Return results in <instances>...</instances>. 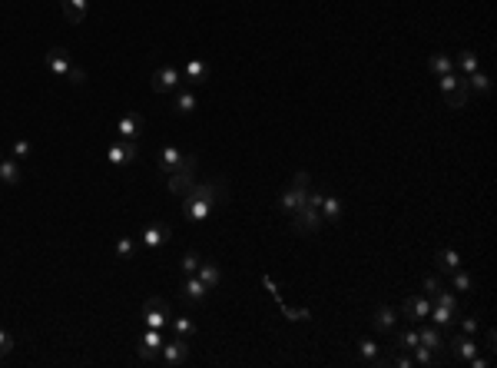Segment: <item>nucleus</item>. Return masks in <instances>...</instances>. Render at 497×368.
Returning a JSON list of instances; mask_svg holds the SVG:
<instances>
[{
    "label": "nucleus",
    "mask_w": 497,
    "mask_h": 368,
    "mask_svg": "<svg viewBox=\"0 0 497 368\" xmlns=\"http://www.w3.org/2000/svg\"><path fill=\"white\" fill-rule=\"evenodd\" d=\"M421 289H424V295H431V292L441 289V279L434 272H424V275H421Z\"/></svg>",
    "instance_id": "58836bf2"
},
{
    "label": "nucleus",
    "mask_w": 497,
    "mask_h": 368,
    "mask_svg": "<svg viewBox=\"0 0 497 368\" xmlns=\"http://www.w3.org/2000/svg\"><path fill=\"white\" fill-rule=\"evenodd\" d=\"M458 325H461V332H464V335H478L481 319H478V315H458Z\"/></svg>",
    "instance_id": "4c0bfd02"
},
{
    "label": "nucleus",
    "mask_w": 497,
    "mask_h": 368,
    "mask_svg": "<svg viewBox=\"0 0 497 368\" xmlns=\"http://www.w3.org/2000/svg\"><path fill=\"white\" fill-rule=\"evenodd\" d=\"M196 275H199V279H202V285H206V289H209V292H216V289H219V282H222V269H219V266H216V262H212V259H199V269H196Z\"/></svg>",
    "instance_id": "5701e85b"
},
{
    "label": "nucleus",
    "mask_w": 497,
    "mask_h": 368,
    "mask_svg": "<svg viewBox=\"0 0 497 368\" xmlns=\"http://www.w3.org/2000/svg\"><path fill=\"white\" fill-rule=\"evenodd\" d=\"M428 299H431V305H444V309H451V312H461L458 309V299H454V292L444 289V285H441L438 292H431Z\"/></svg>",
    "instance_id": "7c9ffc66"
},
{
    "label": "nucleus",
    "mask_w": 497,
    "mask_h": 368,
    "mask_svg": "<svg viewBox=\"0 0 497 368\" xmlns=\"http://www.w3.org/2000/svg\"><path fill=\"white\" fill-rule=\"evenodd\" d=\"M196 107H199V97H196V90L182 83V87L172 93V113L186 117V113H196Z\"/></svg>",
    "instance_id": "6ab92c4d"
},
{
    "label": "nucleus",
    "mask_w": 497,
    "mask_h": 368,
    "mask_svg": "<svg viewBox=\"0 0 497 368\" xmlns=\"http://www.w3.org/2000/svg\"><path fill=\"white\" fill-rule=\"evenodd\" d=\"M262 285H266V292H272V299H276L278 305H282V295H278V292H276V282L268 279V275H262Z\"/></svg>",
    "instance_id": "c03bdc74"
},
{
    "label": "nucleus",
    "mask_w": 497,
    "mask_h": 368,
    "mask_svg": "<svg viewBox=\"0 0 497 368\" xmlns=\"http://www.w3.org/2000/svg\"><path fill=\"white\" fill-rule=\"evenodd\" d=\"M106 159L113 166H133L140 159V146H136V140H113L106 146Z\"/></svg>",
    "instance_id": "f8f14e48"
},
{
    "label": "nucleus",
    "mask_w": 497,
    "mask_h": 368,
    "mask_svg": "<svg viewBox=\"0 0 497 368\" xmlns=\"http://www.w3.org/2000/svg\"><path fill=\"white\" fill-rule=\"evenodd\" d=\"M414 345H418V325H404V329H394L392 332V349H398V352H412Z\"/></svg>",
    "instance_id": "4be33fe9"
},
{
    "label": "nucleus",
    "mask_w": 497,
    "mask_h": 368,
    "mask_svg": "<svg viewBox=\"0 0 497 368\" xmlns=\"http://www.w3.org/2000/svg\"><path fill=\"white\" fill-rule=\"evenodd\" d=\"M113 133H116V140H136V136L143 133V117L140 113H123V117L116 120Z\"/></svg>",
    "instance_id": "f3484780"
},
{
    "label": "nucleus",
    "mask_w": 497,
    "mask_h": 368,
    "mask_svg": "<svg viewBox=\"0 0 497 368\" xmlns=\"http://www.w3.org/2000/svg\"><path fill=\"white\" fill-rule=\"evenodd\" d=\"M169 329L176 339H192L196 335V322L189 315H176V319H169Z\"/></svg>",
    "instance_id": "c85d7f7f"
},
{
    "label": "nucleus",
    "mask_w": 497,
    "mask_h": 368,
    "mask_svg": "<svg viewBox=\"0 0 497 368\" xmlns=\"http://www.w3.org/2000/svg\"><path fill=\"white\" fill-rule=\"evenodd\" d=\"M434 266H438L441 275H451L454 269H461V252L444 246V249H438V256H434Z\"/></svg>",
    "instance_id": "b1692460"
},
{
    "label": "nucleus",
    "mask_w": 497,
    "mask_h": 368,
    "mask_svg": "<svg viewBox=\"0 0 497 368\" xmlns=\"http://www.w3.org/2000/svg\"><path fill=\"white\" fill-rule=\"evenodd\" d=\"M186 359H189V339H166L163 349H159V362H163L166 368H179L186 365Z\"/></svg>",
    "instance_id": "9b49d317"
},
{
    "label": "nucleus",
    "mask_w": 497,
    "mask_h": 368,
    "mask_svg": "<svg viewBox=\"0 0 497 368\" xmlns=\"http://www.w3.org/2000/svg\"><path fill=\"white\" fill-rule=\"evenodd\" d=\"M136 355L143 362H159V349H163V329H146V325H136Z\"/></svg>",
    "instance_id": "39448f33"
},
{
    "label": "nucleus",
    "mask_w": 497,
    "mask_h": 368,
    "mask_svg": "<svg viewBox=\"0 0 497 368\" xmlns=\"http://www.w3.org/2000/svg\"><path fill=\"white\" fill-rule=\"evenodd\" d=\"M10 352H14V335L0 329V359H7Z\"/></svg>",
    "instance_id": "a19ab883"
},
{
    "label": "nucleus",
    "mask_w": 497,
    "mask_h": 368,
    "mask_svg": "<svg viewBox=\"0 0 497 368\" xmlns=\"http://www.w3.org/2000/svg\"><path fill=\"white\" fill-rule=\"evenodd\" d=\"M282 312H286L292 322H308V319H312V315H308V309H292V305H286V302H282Z\"/></svg>",
    "instance_id": "ea45409f"
},
{
    "label": "nucleus",
    "mask_w": 497,
    "mask_h": 368,
    "mask_svg": "<svg viewBox=\"0 0 497 368\" xmlns=\"http://www.w3.org/2000/svg\"><path fill=\"white\" fill-rule=\"evenodd\" d=\"M322 193H325V186H318V189H308V199L302 203V209H298L295 216H288L292 219V229L302 236H312L322 229V209H318V203H322Z\"/></svg>",
    "instance_id": "f257e3e1"
},
{
    "label": "nucleus",
    "mask_w": 497,
    "mask_h": 368,
    "mask_svg": "<svg viewBox=\"0 0 497 368\" xmlns=\"http://www.w3.org/2000/svg\"><path fill=\"white\" fill-rule=\"evenodd\" d=\"M169 319H172V312H169V302L166 299H146L143 312H140V325H146V329H169Z\"/></svg>",
    "instance_id": "1a4fd4ad"
},
{
    "label": "nucleus",
    "mask_w": 497,
    "mask_h": 368,
    "mask_svg": "<svg viewBox=\"0 0 497 368\" xmlns=\"http://www.w3.org/2000/svg\"><path fill=\"white\" fill-rule=\"evenodd\" d=\"M0 159H4V156H0Z\"/></svg>",
    "instance_id": "a18cd8bd"
},
{
    "label": "nucleus",
    "mask_w": 497,
    "mask_h": 368,
    "mask_svg": "<svg viewBox=\"0 0 497 368\" xmlns=\"http://www.w3.org/2000/svg\"><path fill=\"white\" fill-rule=\"evenodd\" d=\"M358 355L372 365H388V355H382V345L372 339H358Z\"/></svg>",
    "instance_id": "393cba45"
},
{
    "label": "nucleus",
    "mask_w": 497,
    "mask_h": 368,
    "mask_svg": "<svg viewBox=\"0 0 497 368\" xmlns=\"http://www.w3.org/2000/svg\"><path fill=\"white\" fill-rule=\"evenodd\" d=\"M30 153H33V146H30L27 140H17V143H14V159H27Z\"/></svg>",
    "instance_id": "79ce46f5"
},
{
    "label": "nucleus",
    "mask_w": 497,
    "mask_h": 368,
    "mask_svg": "<svg viewBox=\"0 0 497 368\" xmlns=\"http://www.w3.org/2000/svg\"><path fill=\"white\" fill-rule=\"evenodd\" d=\"M60 7H63V17L77 27L86 20V0H60Z\"/></svg>",
    "instance_id": "cd10ccee"
},
{
    "label": "nucleus",
    "mask_w": 497,
    "mask_h": 368,
    "mask_svg": "<svg viewBox=\"0 0 497 368\" xmlns=\"http://www.w3.org/2000/svg\"><path fill=\"white\" fill-rule=\"evenodd\" d=\"M441 80V93H444V103H448L451 110H464L468 107V80H464V73H458V70H451V73H444Z\"/></svg>",
    "instance_id": "7ed1b4c3"
},
{
    "label": "nucleus",
    "mask_w": 497,
    "mask_h": 368,
    "mask_svg": "<svg viewBox=\"0 0 497 368\" xmlns=\"http://www.w3.org/2000/svg\"><path fill=\"white\" fill-rule=\"evenodd\" d=\"M20 179H23L20 159H0V183H4V186H17Z\"/></svg>",
    "instance_id": "bb28decb"
},
{
    "label": "nucleus",
    "mask_w": 497,
    "mask_h": 368,
    "mask_svg": "<svg viewBox=\"0 0 497 368\" xmlns=\"http://www.w3.org/2000/svg\"><path fill=\"white\" fill-rule=\"evenodd\" d=\"M182 163H186V153H182L179 146H163L159 156H156V166H159V173H166V176L176 173Z\"/></svg>",
    "instance_id": "aec40b11"
},
{
    "label": "nucleus",
    "mask_w": 497,
    "mask_h": 368,
    "mask_svg": "<svg viewBox=\"0 0 497 368\" xmlns=\"http://www.w3.org/2000/svg\"><path fill=\"white\" fill-rule=\"evenodd\" d=\"M464 365H471V368H488V365H491V355H474V359H468Z\"/></svg>",
    "instance_id": "37998d69"
},
{
    "label": "nucleus",
    "mask_w": 497,
    "mask_h": 368,
    "mask_svg": "<svg viewBox=\"0 0 497 368\" xmlns=\"http://www.w3.org/2000/svg\"><path fill=\"white\" fill-rule=\"evenodd\" d=\"M418 342L424 345V349H431L434 355H438V362H448V332L438 329L434 322H418Z\"/></svg>",
    "instance_id": "6e6552de"
},
{
    "label": "nucleus",
    "mask_w": 497,
    "mask_h": 368,
    "mask_svg": "<svg viewBox=\"0 0 497 368\" xmlns=\"http://www.w3.org/2000/svg\"><path fill=\"white\" fill-rule=\"evenodd\" d=\"M179 295H182V302H186V305H202V302L209 299V289L202 285L199 275H182Z\"/></svg>",
    "instance_id": "4468645a"
},
{
    "label": "nucleus",
    "mask_w": 497,
    "mask_h": 368,
    "mask_svg": "<svg viewBox=\"0 0 497 368\" xmlns=\"http://www.w3.org/2000/svg\"><path fill=\"white\" fill-rule=\"evenodd\" d=\"M428 70L434 77H444V73H451V70H458V67H454V60H451L448 53H434V57L428 60Z\"/></svg>",
    "instance_id": "c756f323"
},
{
    "label": "nucleus",
    "mask_w": 497,
    "mask_h": 368,
    "mask_svg": "<svg viewBox=\"0 0 497 368\" xmlns=\"http://www.w3.org/2000/svg\"><path fill=\"white\" fill-rule=\"evenodd\" d=\"M209 80V63L206 60H186V67H182V83L186 87H202Z\"/></svg>",
    "instance_id": "dca6fc26"
},
{
    "label": "nucleus",
    "mask_w": 497,
    "mask_h": 368,
    "mask_svg": "<svg viewBox=\"0 0 497 368\" xmlns=\"http://www.w3.org/2000/svg\"><path fill=\"white\" fill-rule=\"evenodd\" d=\"M372 329L392 335V332L398 329V309H392V305H378V309L372 312Z\"/></svg>",
    "instance_id": "a211bd4d"
},
{
    "label": "nucleus",
    "mask_w": 497,
    "mask_h": 368,
    "mask_svg": "<svg viewBox=\"0 0 497 368\" xmlns=\"http://www.w3.org/2000/svg\"><path fill=\"white\" fill-rule=\"evenodd\" d=\"M468 90H478L481 97H488L491 93V80H488V73H484V70H474V73H468Z\"/></svg>",
    "instance_id": "2f4dec72"
},
{
    "label": "nucleus",
    "mask_w": 497,
    "mask_h": 368,
    "mask_svg": "<svg viewBox=\"0 0 497 368\" xmlns=\"http://www.w3.org/2000/svg\"><path fill=\"white\" fill-rule=\"evenodd\" d=\"M318 209H322V219H325V223H338V219L345 216V203L332 193V189H325V193H322V203H318Z\"/></svg>",
    "instance_id": "412c9836"
},
{
    "label": "nucleus",
    "mask_w": 497,
    "mask_h": 368,
    "mask_svg": "<svg viewBox=\"0 0 497 368\" xmlns=\"http://www.w3.org/2000/svg\"><path fill=\"white\" fill-rule=\"evenodd\" d=\"M451 285H454L458 292H474V279H471L464 269H454V272H451Z\"/></svg>",
    "instance_id": "72a5a7b5"
},
{
    "label": "nucleus",
    "mask_w": 497,
    "mask_h": 368,
    "mask_svg": "<svg viewBox=\"0 0 497 368\" xmlns=\"http://www.w3.org/2000/svg\"><path fill=\"white\" fill-rule=\"evenodd\" d=\"M412 359H414V365H438V355H434L431 349H424L421 342L412 349Z\"/></svg>",
    "instance_id": "f704fd0d"
},
{
    "label": "nucleus",
    "mask_w": 497,
    "mask_h": 368,
    "mask_svg": "<svg viewBox=\"0 0 497 368\" xmlns=\"http://www.w3.org/2000/svg\"><path fill=\"white\" fill-rule=\"evenodd\" d=\"M43 63H47L50 73H57V77H67L73 87H83V83H86V70L77 67V63L70 60V53H67L63 47L47 50V53H43Z\"/></svg>",
    "instance_id": "f03ea898"
},
{
    "label": "nucleus",
    "mask_w": 497,
    "mask_h": 368,
    "mask_svg": "<svg viewBox=\"0 0 497 368\" xmlns=\"http://www.w3.org/2000/svg\"><path fill=\"white\" fill-rule=\"evenodd\" d=\"M458 315H461V312H451V309H444V305H431V315H428V319L434 322L438 329L451 332L454 325H458Z\"/></svg>",
    "instance_id": "a878e982"
},
{
    "label": "nucleus",
    "mask_w": 497,
    "mask_h": 368,
    "mask_svg": "<svg viewBox=\"0 0 497 368\" xmlns=\"http://www.w3.org/2000/svg\"><path fill=\"white\" fill-rule=\"evenodd\" d=\"M169 236H172L169 223H150L143 233H140V243H143L146 249H159V246L169 243Z\"/></svg>",
    "instance_id": "2eb2a0df"
},
{
    "label": "nucleus",
    "mask_w": 497,
    "mask_h": 368,
    "mask_svg": "<svg viewBox=\"0 0 497 368\" xmlns=\"http://www.w3.org/2000/svg\"><path fill=\"white\" fill-rule=\"evenodd\" d=\"M116 256H120V259L136 256V239L133 236H120V239H116Z\"/></svg>",
    "instance_id": "e433bc0d"
},
{
    "label": "nucleus",
    "mask_w": 497,
    "mask_h": 368,
    "mask_svg": "<svg viewBox=\"0 0 497 368\" xmlns=\"http://www.w3.org/2000/svg\"><path fill=\"white\" fill-rule=\"evenodd\" d=\"M402 315L404 322H412V325H418V322H428L431 315V299L421 292V295H408V299L402 302Z\"/></svg>",
    "instance_id": "ddd939ff"
},
{
    "label": "nucleus",
    "mask_w": 497,
    "mask_h": 368,
    "mask_svg": "<svg viewBox=\"0 0 497 368\" xmlns=\"http://www.w3.org/2000/svg\"><path fill=\"white\" fill-rule=\"evenodd\" d=\"M458 67H461V73H464V77H468V73H474V70H481L478 53H474V50H461V53H458Z\"/></svg>",
    "instance_id": "473e14b6"
},
{
    "label": "nucleus",
    "mask_w": 497,
    "mask_h": 368,
    "mask_svg": "<svg viewBox=\"0 0 497 368\" xmlns=\"http://www.w3.org/2000/svg\"><path fill=\"white\" fill-rule=\"evenodd\" d=\"M444 345H448V362L451 365H464L468 359L478 355V339H474V335H464V332H451Z\"/></svg>",
    "instance_id": "0eeeda50"
},
{
    "label": "nucleus",
    "mask_w": 497,
    "mask_h": 368,
    "mask_svg": "<svg viewBox=\"0 0 497 368\" xmlns=\"http://www.w3.org/2000/svg\"><path fill=\"white\" fill-rule=\"evenodd\" d=\"M179 269L182 275H196V269H199V252H182V259H179Z\"/></svg>",
    "instance_id": "c9c22d12"
},
{
    "label": "nucleus",
    "mask_w": 497,
    "mask_h": 368,
    "mask_svg": "<svg viewBox=\"0 0 497 368\" xmlns=\"http://www.w3.org/2000/svg\"><path fill=\"white\" fill-rule=\"evenodd\" d=\"M196 166H199V156L186 153V163H182L176 173H169V186H166V189H169L172 196H179V199H182V196H186L192 186H196Z\"/></svg>",
    "instance_id": "423d86ee"
},
{
    "label": "nucleus",
    "mask_w": 497,
    "mask_h": 368,
    "mask_svg": "<svg viewBox=\"0 0 497 368\" xmlns=\"http://www.w3.org/2000/svg\"><path fill=\"white\" fill-rule=\"evenodd\" d=\"M150 87H153V93H176V90L182 87V70L172 67V63H163V67L153 70V77H150Z\"/></svg>",
    "instance_id": "9d476101"
},
{
    "label": "nucleus",
    "mask_w": 497,
    "mask_h": 368,
    "mask_svg": "<svg viewBox=\"0 0 497 368\" xmlns=\"http://www.w3.org/2000/svg\"><path fill=\"white\" fill-rule=\"evenodd\" d=\"M308 189H312V179H308V173H295L292 186H288L286 193H282V199H278V209H282L286 216H295L298 209H302V203L308 199Z\"/></svg>",
    "instance_id": "20e7f679"
}]
</instances>
